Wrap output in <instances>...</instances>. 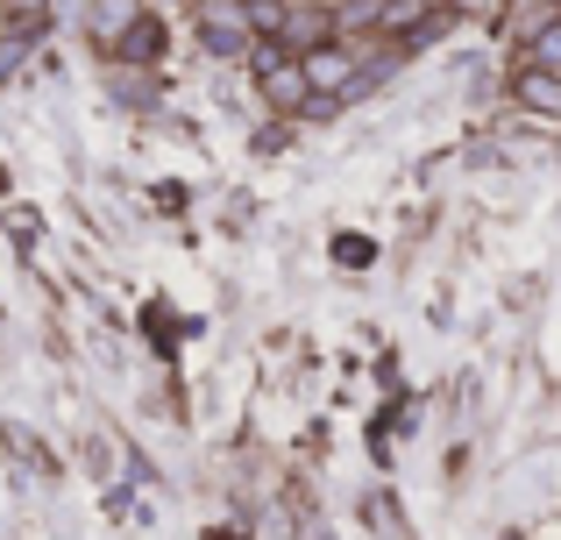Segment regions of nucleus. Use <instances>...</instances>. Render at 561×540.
<instances>
[{"mask_svg": "<svg viewBox=\"0 0 561 540\" xmlns=\"http://www.w3.org/2000/svg\"><path fill=\"white\" fill-rule=\"evenodd\" d=\"M256 93L271 100L277 114H313V93H306V71H299V57L285 50V43H256Z\"/></svg>", "mask_w": 561, "mask_h": 540, "instance_id": "f03ea898", "label": "nucleus"}, {"mask_svg": "<svg viewBox=\"0 0 561 540\" xmlns=\"http://www.w3.org/2000/svg\"><path fill=\"white\" fill-rule=\"evenodd\" d=\"M291 57H299L313 100H348L363 85V43H348V36H320V43H306V50H291Z\"/></svg>", "mask_w": 561, "mask_h": 540, "instance_id": "f257e3e1", "label": "nucleus"}, {"mask_svg": "<svg viewBox=\"0 0 561 540\" xmlns=\"http://www.w3.org/2000/svg\"><path fill=\"white\" fill-rule=\"evenodd\" d=\"M164 43H171V36H164V22H157V14L142 8L136 22L122 28V43H114L107 57H122V65H157V57H164Z\"/></svg>", "mask_w": 561, "mask_h": 540, "instance_id": "39448f33", "label": "nucleus"}, {"mask_svg": "<svg viewBox=\"0 0 561 540\" xmlns=\"http://www.w3.org/2000/svg\"><path fill=\"white\" fill-rule=\"evenodd\" d=\"M328 8H334V0H328Z\"/></svg>", "mask_w": 561, "mask_h": 540, "instance_id": "0eeeda50", "label": "nucleus"}, {"mask_svg": "<svg viewBox=\"0 0 561 540\" xmlns=\"http://www.w3.org/2000/svg\"><path fill=\"white\" fill-rule=\"evenodd\" d=\"M136 14H142V0H85V36H93V50H114Z\"/></svg>", "mask_w": 561, "mask_h": 540, "instance_id": "423d86ee", "label": "nucleus"}, {"mask_svg": "<svg viewBox=\"0 0 561 540\" xmlns=\"http://www.w3.org/2000/svg\"><path fill=\"white\" fill-rule=\"evenodd\" d=\"M192 28L214 57H249L256 50V28H249V0H199L192 8Z\"/></svg>", "mask_w": 561, "mask_h": 540, "instance_id": "7ed1b4c3", "label": "nucleus"}, {"mask_svg": "<svg viewBox=\"0 0 561 540\" xmlns=\"http://www.w3.org/2000/svg\"><path fill=\"white\" fill-rule=\"evenodd\" d=\"M512 100H519L526 114H554V122H561V71H548V65L512 71Z\"/></svg>", "mask_w": 561, "mask_h": 540, "instance_id": "20e7f679", "label": "nucleus"}]
</instances>
